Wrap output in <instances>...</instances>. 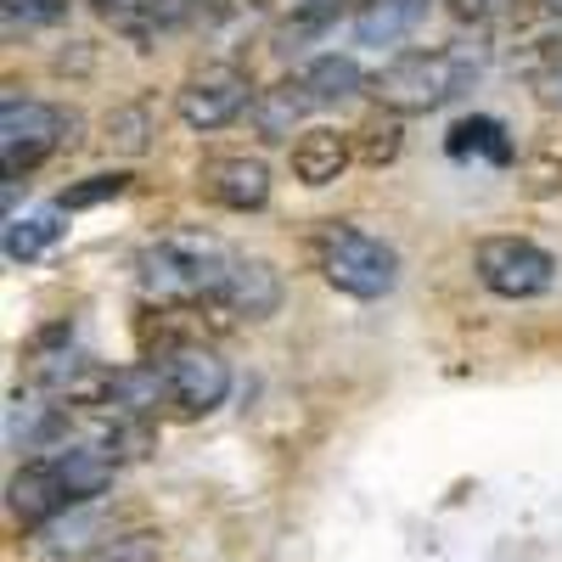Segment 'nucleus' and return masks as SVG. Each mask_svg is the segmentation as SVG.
Here are the masks:
<instances>
[{"label": "nucleus", "mask_w": 562, "mask_h": 562, "mask_svg": "<svg viewBox=\"0 0 562 562\" xmlns=\"http://www.w3.org/2000/svg\"><path fill=\"white\" fill-rule=\"evenodd\" d=\"M119 479V461H108L97 445H68V450H40L29 456L12 484H7V518L23 535H45L68 512L102 501Z\"/></svg>", "instance_id": "nucleus-1"}, {"label": "nucleus", "mask_w": 562, "mask_h": 562, "mask_svg": "<svg viewBox=\"0 0 562 562\" xmlns=\"http://www.w3.org/2000/svg\"><path fill=\"white\" fill-rule=\"evenodd\" d=\"M231 259L237 254H225L220 237L169 231V237H158L135 254V288L158 310H209V304H220Z\"/></svg>", "instance_id": "nucleus-2"}, {"label": "nucleus", "mask_w": 562, "mask_h": 562, "mask_svg": "<svg viewBox=\"0 0 562 562\" xmlns=\"http://www.w3.org/2000/svg\"><path fill=\"white\" fill-rule=\"evenodd\" d=\"M479 79V57L467 45H411V52H394L378 74H371V102L416 119V113H439L450 108L467 85Z\"/></svg>", "instance_id": "nucleus-3"}, {"label": "nucleus", "mask_w": 562, "mask_h": 562, "mask_svg": "<svg viewBox=\"0 0 562 562\" xmlns=\"http://www.w3.org/2000/svg\"><path fill=\"white\" fill-rule=\"evenodd\" d=\"M310 265L321 270L326 288H338L344 299H389L400 288V254L394 243L371 237V231L349 220H321L310 231Z\"/></svg>", "instance_id": "nucleus-4"}, {"label": "nucleus", "mask_w": 562, "mask_h": 562, "mask_svg": "<svg viewBox=\"0 0 562 562\" xmlns=\"http://www.w3.org/2000/svg\"><path fill=\"white\" fill-rule=\"evenodd\" d=\"M74 147H79V113L74 108L18 97V90L0 102V164H7V180H23L45 158L74 153Z\"/></svg>", "instance_id": "nucleus-5"}, {"label": "nucleus", "mask_w": 562, "mask_h": 562, "mask_svg": "<svg viewBox=\"0 0 562 562\" xmlns=\"http://www.w3.org/2000/svg\"><path fill=\"white\" fill-rule=\"evenodd\" d=\"M473 270L495 299H512V304L557 288V254L540 248L535 237H484L473 248Z\"/></svg>", "instance_id": "nucleus-6"}, {"label": "nucleus", "mask_w": 562, "mask_h": 562, "mask_svg": "<svg viewBox=\"0 0 562 562\" xmlns=\"http://www.w3.org/2000/svg\"><path fill=\"white\" fill-rule=\"evenodd\" d=\"M254 79L243 63H203L186 74V85L175 90V113L186 130H225V124H237L248 108H254Z\"/></svg>", "instance_id": "nucleus-7"}, {"label": "nucleus", "mask_w": 562, "mask_h": 562, "mask_svg": "<svg viewBox=\"0 0 562 562\" xmlns=\"http://www.w3.org/2000/svg\"><path fill=\"white\" fill-rule=\"evenodd\" d=\"M158 366H164V383H169V405L180 416H214L231 400V366L198 338H186L169 355H158Z\"/></svg>", "instance_id": "nucleus-8"}, {"label": "nucleus", "mask_w": 562, "mask_h": 562, "mask_svg": "<svg viewBox=\"0 0 562 562\" xmlns=\"http://www.w3.org/2000/svg\"><path fill=\"white\" fill-rule=\"evenodd\" d=\"M198 192L214 203V209H231V214H254L270 203V169L248 153H220V158H203L198 169Z\"/></svg>", "instance_id": "nucleus-9"}, {"label": "nucleus", "mask_w": 562, "mask_h": 562, "mask_svg": "<svg viewBox=\"0 0 562 562\" xmlns=\"http://www.w3.org/2000/svg\"><path fill=\"white\" fill-rule=\"evenodd\" d=\"M220 310H231L237 321H270L281 310V270L259 254H237L225 270Z\"/></svg>", "instance_id": "nucleus-10"}, {"label": "nucleus", "mask_w": 562, "mask_h": 562, "mask_svg": "<svg viewBox=\"0 0 562 562\" xmlns=\"http://www.w3.org/2000/svg\"><path fill=\"white\" fill-rule=\"evenodd\" d=\"M310 113H315V97H310L304 74H293V79H276L270 90H259L254 108H248V124H254L259 140H293V135H304L299 124Z\"/></svg>", "instance_id": "nucleus-11"}, {"label": "nucleus", "mask_w": 562, "mask_h": 562, "mask_svg": "<svg viewBox=\"0 0 562 562\" xmlns=\"http://www.w3.org/2000/svg\"><path fill=\"white\" fill-rule=\"evenodd\" d=\"M512 68L524 74L535 108L551 113V119H562V23H551L546 34H535L524 52L512 57Z\"/></svg>", "instance_id": "nucleus-12"}, {"label": "nucleus", "mask_w": 562, "mask_h": 562, "mask_svg": "<svg viewBox=\"0 0 562 562\" xmlns=\"http://www.w3.org/2000/svg\"><path fill=\"white\" fill-rule=\"evenodd\" d=\"M63 237H68V209L63 203H45V209L7 214V237H0V248H7L12 265H34V259L52 254Z\"/></svg>", "instance_id": "nucleus-13"}, {"label": "nucleus", "mask_w": 562, "mask_h": 562, "mask_svg": "<svg viewBox=\"0 0 562 562\" xmlns=\"http://www.w3.org/2000/svg\"><path fill=\"white\" fill-rule=\"evenodd\" d=\"M355 164V135L344 130H304L293 140V180L299 186H333L344 169Z\"/></svg>", "instance_id": "nucleus-14"}, {"label": "nucleus", "mask_w": 562, "mask_h": 562, "mask_svg": "<svg viewBox=\"0 0 562 562\" xmlns=\"http://www.w3.org/2000/svg\"><path fill=\"white\" fill-rule=\"evenodd\" d=\"M428 12H434V0H360L349 23L360 45H400L405 34H416V23Z\"/></svg>", "instance_id": "nucleus-15"}, {"label": "nucleus", "mask_w": 562, "mask_h": 562, "mask_svg": "<svg viewBox=\"0 0 562 562\" xmlns=\"http://www.w3.org/2000/svg\"><path fill=\"white\" fill-rule=\"evenodd\" d=\"M518 192L529 203L562 198V124H546V130L529 135V147L518 158Z\"/></svg>", "instance_id": "nucleus-16"}, {"label": "nucleus", "mask_w": 562, "mask_h": 562, "mask_svg": "<svg viewBox=\"0 0 562 562\" xmlns=\"http://www.w3.org/2000/svg\"><path fill=\"white\" fill-rule=\"evenodd\" d=\"M445 153L450 158H479V164H512L518 158V147H512V135H506V124L501 119H490V113H473V119H461V124H450V135H445Z\"/></svg>", "instance_id": "nucleus-17"}, {"label": "nucleus", "mask_w": 562, "mask_h": 562, "mask_svg": "<svg viewBox=\"0 0 562 562\" xmlns=\"http://www.w3.org/2000/svg\"><path fill=\"white\" fill-rule=\"evenodd\" d=\"M304 85H310L315 108H338V102L360 97V90H366L371 79L360 74V63H355L349 52H326V57H310V68H304Z\"/></svg>", "instance_id": "nucleus-18"}, {"label": "nucleus", "mask_w": 562, "mask_h": 562, "mask_svg": "<svg viewBox=\"0 0 562 562\" xmlns=\"http://www.w3.org/2000/svg\"><path fill=\"white\" fill-rule=\"evenodd\" d=\"M349 135H355V158H360L366 169H383V164H394V158L405 153V119L389 113V108H378L371 119H360V130H349Z\"/></svg>", "instance_id": "nucleus-19"}, {"label": "nucleus", "mask_w": 562, "mask_h": 562, "mask_svg": "<svg viewBox=\"0 0 562 562\" xmlns=\"http://www.w3.org/2000/svg\"><path fill=\"white\" fill-rule=\"evenodd\" d=\"M153 135H158V124H153V108L147 102H124V108H113L102 119V147L119 153V158H140V153L153 147Z\"/></svg>", "instance_id": "nucleus-20"}, {"label": "nucleus", "mask_w": 562, "mask_h": 562, "mask_svg": "<svg viewBox=\"0 0 562 562\" xmlns=\"http://www.w3.org/2000/svg\"><path fill=\"white\" fill-rule=\"evenodd\" d=\"M164 551V535L158 529H124V535H108L85 551V562H158Z\"/></svg>", "instance_id": "nucleus-21"}, {"label": "nucleus", "mask_w": 562, "mask_h": 562, "mask_svg": "<svg viewBox=\"0 0 562 562\" xmlns=\"http://www.w3.org/2000/svg\"><path fill=\"white\" fill-rule=\"evenodd\" d=\"M90 7H97L102 23H113V29L130 34V40H153V29H158L153 0H90Z\"/></svg>", "instance_id": "nucleus-22"}, {"label": "nucleus", "mask_w": 562, "mask_h": 562, "mask_svg": "<svg viewBox=\"0 0 562 562\" xmlns=\"http://www.w3.org/2000/svg\"><path fill=\"white\" fill-rule=\"evenodd\" d=\"M124 192H130V175H124V169H113V175H90V180L68 186V192H63L57 203L74 214V209H97V203H113V198H124Z\"/></svg>", "instance_id": "nucleus-23"}, {"label": "nucleus", "mask_w": 562, "mask_h": 562, "mask_svg": "<svg viewBox=\"0 0 562 562\" xmlns=\"http://www.w3.org/2000/svg\"><path fill=\"white\" fill-rule=\"evenodd\" d=\"M68 7H74V0H7V23H12V29H18V23H29V29L63 23Z\"/></svg>", "instance_id": "nucleus-24"}, {"label": "nucleus", "mask_w": 562, "mask_h": 562, "mask_svg": "<svg viewBox=\"0 0 562 562\" xmlns=\"http://www.w3.org/2000/svg\"><path fill=\"white\" fill-rule=\"evenodd\" d=\"M214 7L220 0H153V18H158V29H180V23H192Z\"/></svg>", "instance_id": "nucleus-25"}, {"label": "nucleus", "mask_w": 562, "mask_h": 562, "mask_svg": "<svg viewBox=\"0 0 562 562\" xmlns=\"http://www.w3.org/2000/svg\"><path fill=\"white\" fill-rule=\"evenodd\" d=\"M445 12L456 18V23H490V0H445Z\"/></svg>", "instance_id": "nucleus-26"}, {"label": "nucleus", "mask_w": 562, "mask_h": 562, "mask_svg": "<svg viewBox=\"0 0 562 562\" xmlns=\"http://www.w3.org/2000/svg\"><path fill=\"white\" fill-rule=\"evenodd\" d=\"M540 7H551V12H557V18H562V0H540Z\"/></svg>", "instance_id": "nucleus-27"}]
</instances>
